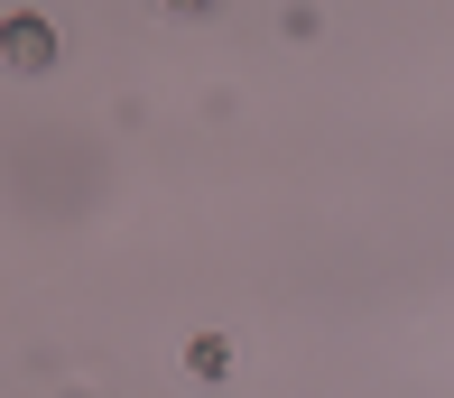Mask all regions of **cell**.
Here are the masks:
<instances>
[{
	"mask_svg": "<svg viewBox=\"0 0 454 398\" xmlns=\"http://www.w3.org/2000/svg\"><path fill=\"white\" fill-rule=\"evenodd\" d=\"M0 66L47 74V66H56V28H47L37 10H10V19H0Z\"/></svg>",
	"mask_w": 454,
	"mask_h": 398,
	"instance_id": "1",
	"label": "cell"
},
{
	"mask_svg": "<svg viewBox=\"0 0 454 398\" xmlns=\"http://www.w3.org/2000/svg\"><path fill=\"white\" fill-rule=\"evenodd\" d=\"M185 371H195V380H223V371H232V343H223V333H195V343H185Z\"/></svg>",
	"mask_w": 454,
	"mask_h": 398,
	"instance_id": "2",
	"label": "cell"
},
{
	"mask_svg": "<svg viewBox=\"0 0 454 398\" xmlns=\"http://www.w3.org/2000/svg\"><path fill=\"white\" fill-rule=\"evenodd\" d=\"M158 10H176V19H214V0H158Z\"/></svg>",
	"mask_w": 454,
	"mask_h": 398,
	"instance_id": "3",
	"label": "cell"
}]
</instances>
